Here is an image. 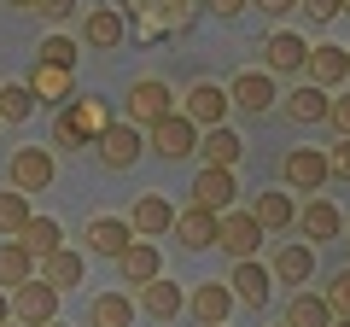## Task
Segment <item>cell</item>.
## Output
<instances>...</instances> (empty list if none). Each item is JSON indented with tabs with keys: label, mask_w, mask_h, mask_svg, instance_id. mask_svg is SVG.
<instances>
[{
	"label": "cell",
	"mask_w": 350,
	"mask_h": 327,
	"mask_svg": "<svg viewBox=\"0 0 350 327\" xmlns=\"http://www.w3.org/2000/svg\"><path fill=\"white\" fill-rule=\"evenodd\" d=\"M129 6V24H135L140 41H170L181 29H193L204 0H123Z\"/></svg>",
	"instance_id": "cell-1"
},
{
	"label": "cell",
	"mask_w": 350,
	"mask_h": 327,
	"mask_svg": "<svg viewBox=\"0 0 350 327\" xmlns=\"http://www.w3.org/2000/svg\"><path fill=\"white\" fill-rule=\"evenodd\" d=\"M105 129H111V105H105L100 94H76V100L64 105V117L53 123V146L82 152V146H94Z\"/></svg>",
	"instance_id": "cell-2"
},
{
	"label": "cell",
	"mask_w": 350,
	"mask_h": 327,
	"mask_svg": "<svg viewBox=\"0 0 350 327\" xmlns=\"http://www.w3.org/2000/svg\"><path fill=\"white\" fill-rule=\"evenodd\" d=\"M327 181H333L327 146H286V158H280V187L286 193H315V199H321Z\"/></svg>",
	"instance_id": "cell-3"
},
{
	"label": "cell",
	"mask_w": 350,
	"mask_h": 327,
	"mask_svg": "<svg viewBox=\"0 0 350 327\" xmlns=\"http://www.w3.org/2000/svg\"><path fill=\"white\" fill-rule=\"evenodd\" d=\"M181 105H175L170 82H158V76H135L129 82V123L135 129H158L163 117H175Z\"/></svg>",
	"instance_id": "cell-4"
},
{
	"label": "cell",
	"mask_w": 350,
	"mask_h": 327,
	"mask_svg": "<svg viewBox=\"0 0 350 327\" xmlns=\"http://www.w3.org/2000/svg\"><path fill=\"white\" fill-rule=\"evenodd\" d=\"M216 252H222L228 263H251V257L262 252V222L251 211H228L222 228H216Z\"/></svg>",
	"instance_id": "cell-5"
},
{
	"label": "cell",
	"mask_w": 350,
	"mask_h": 327,
	"mask_svg": "<svg viewBox=\"0 0 350 327\" xmlns=\"http://www.w3.org/2000/svg\"><path fill=\"white\" fill-rule=\"evenodd\" d=\"M262 70H269V76H304V70H310V41H304V36H292V29H269V36H262Z\"/></svg>",
	"instance_id": "cell-6"
},
{
	"label": "cell",
	"mask_w": 350,
	"mask_h": 327,
	"mask_svg": "<svg viewBox=\"0 0 350 327\" xmlns=\"http://www.w3.org/2000/svg\"><path fill=\"white\" fill-rule=\"evenodd\" d=\"M199 135H204V129L193 123L187 112H175V117H163L158 129H146V146L158 152V158L181 164V158H193V152H199Z\"/></svg>",
	"instance_id": "cell-7"
},
{
	"label": "cell",
	"mask_w": 350,
	"mask_h": 327,
	"mask_svg": "<svg viewBox=\"0 0 350 327\" xmlns=\"http://www.w3.org/2000/svg\"><path fill=\"white\" fill-rule=\"evenodd\" d=\"M6 176H12L18 193H47L53 176H59V158H53L47 146H18L12 164H6Z\"/></svg>",
	"instance_id": "cell-8"
},
{
	"label": "cell",
	"mask_w": 350,
	"mask_h": 327,
	"mask_svg": "<svg viewBox=\"0 0 350 327\" xmlns=\"http://www.w3.org/2000/svg\"><path fill=\"white\" fill-rule=\"evenodd\" d=\"M216 228H222V216L187 199V211H175V228H170V234H175L181 252H211V246H216Z\"/></svg>",
	"instance_id": "cell-9"
},
{
	"label": "cell",
	"mask_w": 350,
	"mask_h": 327,
	"mask_svg": "<svg viewBox=\"0 0 350 327\" xmlns=\"http://www.w3.org/2000/svg\"><path fill=\"white\" fill-rule=\"evenodd\" d=\"M12 322H18V327H47V322H59V292H53L47 280L18 287V292H12Z\"/></svg>",
	"instance_id": "cell-10"
},
{
	"label": "cell",
	"mask_w": 350,
	"mask_h": 327,
	"mask_svg": "<svg viewBox=\"0 0 350 327\" xmlns=\"http://www.w3.org/2000/svg\"><path fill=\"white\" fill-rule=\"evenodd\" d=\"M82 239H88V252H94V257H111V263H117V257L135 246V228H129V216H88Z\"/></svg>",
	"instance_id": "cell-11"
},
{
	"label": "cell",
	"mask_w": 350,
	"mask_h": 327,
	"mask_svg": "<svg viewBox=\"0 0 350 327\" xmlns=\"http://www.w3.org/2000/svg\"><path fill=\"white\" fill-rule=\"evenodd\" d=\"M187 310L199 327H228V315H234V287L228 280H199V287L187 292Z\"/></svg>",
	"instance_id": "cell-12"
},
{
	"label": "cell",
	"mask_w": 350,
	"mask_h": 327,
	"mask_svg": "<svg viewBox=\"0 0 350 327\" xmlns=\"http://www.w3.org/2000/svg\"><path fill=\"white\" fill-rule=\"evenodd\" d=\"M228 100H234L245 117H262V112H275L280 88H275V76H269V70H239L234 88H228Z\"/></svg>",
	"instance_id": "cell-13"
},
{
	"label": "cell",
	"mask_w": 350,
	"mask_h": 327,
	"mask_svg": "<svg viewBox=\"0 0 350 327\" xmlns=\"http://www.w3.org/2000/svg\"><path fill=\"white\" fill-rule=\"evenodd\" d=\"M129 228H135V239H163L175 228V205L163 199V193H140V199L129 205Z\"/></svg>",
	"instance_id": "cell-14"
},
{
	"label": "cell",
	"mask_w": 350,
	"mask_h": 327,
	"mask_svg": "<svg viewBox=\"0 0 350 327\" xmlns=\"http://www.w3.org/2000/svg\"><path fill=\"white\" fill-rule=\"evenodd\" d=\"M129 36V18L117 12V6H94V12H82V41L94 53H117Z\"/></svg>",
	"instance_id": "cell-15"
},
{
	"label": "cell",
	"mask_w": 350,
	"mask_h": 327,
	"mask_svg": "<svg viewBox=\"0 0 350 327\" xmlns=\"http://www.w3.org/2000/svg\"><path fill=\"white\" fill-rule=\"evenodd\" d=\"M269 275H275L280 287H310V275H315V246H304V239L275 246V257H269Z\"/></svg>",
	"instance_id": "cell-16"
},
{
	"label": "cell",
	"mask_w": 350,
	"mask_h": 327,
	"mask_svg": "<svg viewBox=\"0 0 350 327\" xmlns=\"http://www.w3.org/2000/svg\"><path fill=\"white\" fill-rule=\"evenodd\" d=\"M29 94H36V105H70L76 100V70L36 59V70H29Z\"/></svg>",
	"instance_id": "cell-17"
},
{
	"label": "cell",
	"mask_w": 350,
	"mask_h": 327,
	"mask_svg": "<svg viewBox=\"0 0 350 327\" xmlns=\"http://www.w3.org/2000/svg\"><path fill=\"white\" fill-rule=\"evenodd\" d=\"M228 287H234V304H245V310H262L269 304V292H275V275H269V263H234V275H228Z\"/></svg>",
	"instance_id": "cell-18"
},
{
	"label": "cell",
	"mask_w": 350,
	"mask_h": 327,
	"mask_svg": "<svg viewBox=\"0 0 350 327\" xmlns=\"http://www.w3.org/2000/svg\"><path fill=\"white\" fill-rule=\"evenodd\" d=\"M228 105H234V100H228V88H216V82H193L181 112H187L199 129H222L228 123Z\"/></svg>",
	"instance_id": "cell-19"
},
{
	"label": "cell",
	"mask_w": 350,
	"mask_h": 327,
	"mask_svg": "<svg viewBox=\"0 0 350 327\" xmlns=\"http://www.w3.org/2000/svg\"><path fill=\"white\" fill-rule=\"evenodd\" d=\"M345 228H350V222L338 216V205L327 199V193H321V199H310V205L298 211V234H304V246H315V239H338Z\"/></svg>",
	"instance_id": "cell-20"
},
{
	"label": "cell",
	"mask_w": 350,
	"mask_h": 327,
	"mask_svg": "<svg viewBox=\"0 0 350 327\" xmlns=\"http://www.w3.org/2000/svg\"><path fill=\"white\" fill-rule=\"evenodd\" d=\"M199 158L204 170H239V158H245V140H239V129H204L199 135Z\"/></svg>",
	"instance_id": "cell-21"
},
{
	"label": "cell",
	"mask_w": 350,
	"mask_h": 327,
	"mask_svg": "<svg viewBox=\"0 0 350 327\" xmlns=\"http://www.w3.org/2000/svg\"><path fill=\"white\" fill-rule=\"evenodd\" d=\"M117 269H123V287H152V280H163V257H158V246L152 239H135L123 257H117Z\"/></svg>",
	"instance_id": "cell-22"
},
{
	"label": "cell",
	"mask_w": 350,
	"mask_h": 327,
	"mask_svg": "<svg viewBox=\"0 0 350 327\" xmlns=\"http://www.w3.org/2000/svg\"><path fill=\"white\" fill-rule=\"evenodd\" d=\"M94 152H100L105 170H129V164L140 158V129L135 123H111L100 140H94Z\"/></svg>",
	"instance_id": "cell-23"
},
{
	"label": "cell",
	"mask_w": 350,
	"mask_h": 327,
	"mask_svg": "<svg viewBox=\"0 0 350 327\" xmlns=\"http://www.w3.org/2000/svg\"><path fill=\"white\" fill-rule=\"evenodd\" d=\"M315 82V88H338V82H350V47H333V41H321V47H310V70H304Z\"/></svg>",
	"instance_id": "cell-24"
},
{
	"label": "cell",
	"mask_w": 350,
	"mask_h": 327,
	"mask_svg": "<svg viewBox=\"0 0 350 327\" xmlns=\"http://www.w3.org/2000/svg\"><path fill=\"white\" fill-rule=\"evenodd\" d=\"M135 304H140V315H152V322H170V315L187 310V292L175 287L170 275H163V280H152V287H140V292H135Z\"/></svg>",
	"instance_id": "cell-25"
},
{
	"label": "cell",
	"mask_w": 350,
	"mask_h": 327,
	"mask_svg": "<svg viewBox=\"0 0 350 327\" xmlns=\"http://www.w3.org/2000/svg\"><path fill=\"white\" fill-rule=\"evenodd\" d=\"M234 170H199V181H193V205H204V211L228 216L234 211Z\"/></svg>",
	"instance_id": "cell-26"
},
{
	"label": "cell",
	"mask_w": 350,
	"mask_h": 327,
	"mask_svg": "<svg viewBox=\"0 0 350 327\" xmlns=\"http://www.w3.org/2000/svg\"><path fill=\"white\" fill-rule=\"evenodd\" d=\"M251 216L262 222V234H286V228H298V205H292V193H280V187L257 193V205H251Z\"/></svg>",
	"instance_id": "cell-27"
},
{
	"label": "cell",
	"mask_w": 350,
	"mask_h": 327,
	"mask_svg": "<svg viewBox=\"0 0 350 327\" xmlns=\"http://www.w3.org/2000/svg\"><path fill=\"white\" fill-rule=\"evenodd\" d=\"M140 304L129 298V292H94V304H88V327H135Z\"/></svg>",
	"instance_id": "cell-28"
},
{
	"label": "cell",
	"mask_w": 350,
	"mask_h": 327,
	"mask_svg": "<svg viewBox=\"0 0 350 327\" xmlns=\"http://www.w3.org/2000/svg\"><path fill=\"white\" fill-rule=\"evenodd\" d=\"M280 105H286L292 123H327V112H333V94L315 88V82H298V88H292Z\"/></svg>",
	"instance_id": "cell-29"
},
{
	"label": "cell",
	"mask_w": 350,
	"mask_h": 327,
	"mask_svg": "<svg viewBox=\"0 0 350 327\" xmlns=\"http://www.w3.org/2000/svg\"><path fill=\"white\" fill-rule=\"evenodd\" d=\"M18 239H24L29 257H41V263H47L53 252H64V222H59V216H29V228H24Z\"/></svg>",
	"instance_id": "cell-30"
},
{
	"label": "cell",
	"mask_w": 350,
	"mask_h": 327,
	"mask_svg": "<svg viewBox=\"0 0 350 327\" xmlns=\"http://www.w3.org/2000/svg\"><path fill=\"white\" fill-rule=\"evenodd\" d=\"M36 280V257L24 252V239H0V287H29Z\"/></svg>",
	"instance_id": "cell-31"
},
{
	"label": "cell",
	"mask_w": 350,
	"mask_h": 327,
	"mask_svg": "<svg viewBox=\"0 0 350 327\" xmlns=\"http://www.w3.org/2000/svg\"><path fill=\"white\" fill-rule=\"evenodd\" d=\"M286 327H333V310H327L321 292H292V304H286Z\"/></svg>",
	"instance_id": "cell-32"
},
{
	"label": "cell",
	"mask_w": 350,
	"mask_h": 327,
	"mask_svg": "<svg viewBox=\"0 0 350 327\" xmlns=\"http://www.w3.org/2000/svg\"><path fill=\"white\" fill-rule=\"evenodd\" d=\"M41 269H47L41 280H47L53 292H64V287H82V252H70V246H64V252H53Z\"/></svg>",
	"instance_id": "cell-33"
},
{
	"label": "cell",
	"mask_w": 350,
	"mask_h": 327,
	"mask_svg": "<svg viewBox=\"0 0 350 327\" xmlns=\"http://www.w3.org/2000/svg\"><path fill=\"white\" fill-rule=\"evenodd\" d=\"M29 216H36V211H29V193H18V187H6V193H0V234H6V239H18V234H24V228H29Z\"/></svg>",
	"instance_id": "cell-34"
},
{
	"label": "cell",
	"mask_w": 350,
	"mask_h": 327,
	"mask_svg": "<svg viewBox=\"0 0 350 327\" xmlns=\"http://www.w3.org/2000/svg\"><path fill=\"white\" fill-rule=\"evenodd\" d=\"M29 112H36L29 82H0V123H24Z\"/></svg>",
	"instance_id": "cell-35"
},
{
	"label": "cell",
	"mask_w": 350,
	"mask_h": 327,
	"mask_svg": "<svg viewBox=\"0 0 350 327\" xmlns=\"http://www.w3.org/2000/svg\"><path fill=\"white\" fill-rule=\"evenodd\" d=\"M327 310H333V322H350V269H338L333 280H327Z\"/></svg>",
	"instance_id": "cell-36"
},
{
	"label": "cell",
	"mask_w": 350,
	"mask_h": 327,
	"mask_svg": "<svg viewBox=\"0 0 350 327\" xmlns=\"http://www.w3.org/2000/svg\"><path fill=\"white\" fill-rule=\"evenodd\" d=\"M41 64H64V70H76V41L70 36H47V41H41Z\"/></svg>",
	"instance_id": "cell-37"
},
{
	"label": "cell",
	"mask_w": 350,
	"mask_h": 327,
	"mask_svg": "<svg viewBox=\"0 0 350 327\" xmlns=\"http://www.w3.org/2000/svg\"><path fill=\"white\" fill-rule=\"evenodd\" d=\"M327 123H333V140H350V88L333 94V112H327Z\"/></svg>",
	"instance_id": "cell-38"
},
{
	"label": "cell",
	"mask_w": 350,
	"mask_h": 327,
	"mask_svg": "<svg viewBox=\"0 0 350 327\" xmlns=\"http://www.w3.org/2000/svg\"><path fill=\"white\" fill-rule=\"evenodd\" d=\"M327 170H333V181H350V140H333L327 146Z\"/></svg>",
	"instance_id": "cell-39"
},
{
	"label": "cell",
	"mask_w": 350,
	"mask_h": 327,
	"mask_svg": "<svg viewBox=\"0 0 350 327\" xmlns=\"http://www.w3.org/2000/svg\"><path fill=\"white\" fill-rule=\"evenodd\" d=\"M298 12L315 18V24H333V18H345V6H338V0H304Z\"/></svg>",
	"instance_id": "cell-40"
},
{
	"label": "cell",
	"mask_w": 350,
	"mask_h": 327,
	"mask_svg": "<svg viewBox=\"0 0 350 327\" xmlns=\"http://www.w3.org/2000/svg\"><path fill=\"white\" fill-rule=\"evenodd\" d=\"M298 6H304V0H251V12L275 18V24H280V18H286V12H298Z\"/></svg>",
	"instance_id": "cell-41"
},
{
	"label": "cell",
	"mask_w": 350,
	"mask_h": 327,
	"mask_svg": "<svg viewBox=\"0 0 350 327\" xmlns=\"http://www.w3.org/2000/svg\"><path fill=\"white\" fill-rule=\"evenodd\" d=\"M204 12H216V18H228V24H234L239 12H251V0H204Z\"/></svg>",
	"instance_id": "cell-42"
},
{
	"label": "cell",
	"mask_w": 350,
	"mask_h": 327,
	"mask_svg": "<svg viewBox=\"0 0 350 327\" xmlns=\"http://www.w3.org/2000/svg\"><path fill=\"white\" fill-rule=\"evenodd\" d=\"M36 12H41V18H47V24H64V18H70V12H76V0H41Z\"/></svg>",
	"instance_id": "cell-43"
},
{
	"label": "cell",
	"mask_w": 350,
	"mask_h": 327,
	"mask_svg": "<svg viewBox=\"0 0 350 327\" xmlns=\"http://www.w3.org/2000/svg\"><path fill=\"white\" fill-rule=\"evenodd\" d=\"M6 6H18V12H36V6H41V0H6Z\"/></svg>",
	"instance_id": "cell-44"
},
{
	"label": "cell",
	"mask_w": 350,
	"mask_h": 327,
	"mask_svg": "<svg viewBox=\"0 0 350 327\" xmlns=\"http://www.w3.org/2000/svg\"><path fill=\"white\" fill-rule=\"evenodd\" d=\"M6 322H12V298H0V327H6Z\"/></svg>",
	"instance_id": "cell-45"
},
{
	"label": "cell",
	"mask_w": 350,
	"mask_h": 327,
	"mask_svg": "<svg viewBox=\"0 0 350 327\" xmlns=\"http://www.w3.org/2000/svg\"><path fill=\"white\" fill-rule=\"evenodd\" d=\"M338 6H345V18H350V0H338Z\"/></svg>",
	"instance_id": "cell-46"
},
{
	"label": "cell",
	"mask_w": 350,
	"mask_h": 327,
	"mask_svg": "<svg viewBox=\"0 0 350 327\" xmlns=\"http://www.w3.org/2000/svg\"><path fill=\"white\" fill-rule=\"evenodd\" d=\"M345 246H350V228H345Z\"/></svg>",
	"instance_id": "cell-47"
},
{
	"label": "cell",
	"mask_w": 350,
	"mask_h": 327,
	"mask_svg": "<svg viewBox=\"0 0 350 327\" xmlns=\"http://www.w3.org/2000/svg\"><path fill=\"white\" fill-rule=\"evenodd\" d=\"M333 327H350V322H333Z\"/></svg>",
	"instance_id": "cell-48"
},
{
	"label": "cell",
	"mask_w": 350,
	"mask_h": 327,
	"mask_svg": "<svg viewBox=\"0 0 350 327\" xmlns=\"http://www.w3.org/2000/svg\"><path fill=\"white\" fill-rule=\"evenodd\" d=\"M47 327H64V322H47Z\"/></svg>",
	"instance_id": "cell-49"
},
{
	"label": "cell",
	"mask_w": 350,
	"mask_h": 327,
	"mask_svg": "<svg viewBox=\"0 0 350 327\" xmlns=\"http://www.w3.org/2000/svg\"><path fill=\"white\" fill-rule=\"evenodd\" d=\"M275 327H286V322H275Z\"/></svg>",
	"instance_id": "cell-50"
},
{
	"label": "cell",
	"mask_w": 350,
	"mask_h": 327,
	"mask_svg": "<svg viewBox=\"0 0 350 327\" xmlns=\"http://www.w3.org/2000/svg\"><path fill=\"white\" fill-rule=\"evenodd\" d=\"M6 327H18V322H6Z\"/></svg>",
	"instance_id": "cell-51"
}]
</instances>
